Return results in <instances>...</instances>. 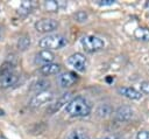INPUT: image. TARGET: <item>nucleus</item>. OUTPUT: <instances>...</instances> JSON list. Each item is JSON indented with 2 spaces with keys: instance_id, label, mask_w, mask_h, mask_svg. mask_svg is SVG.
Here are the masks:
<instances>
[{
  "instance_id": "1",
  "label": "nucleus",
  "mask_w": 149,
  "mask_h": 139,
  "mask_svg": "<svg viewBox=\"0 0 149 139\" xmlns=\"http://www.w3.org/2000/svg\"><path fill=\"white\" fill-rule=\"evenodd\" d=\"M92 106L83 96L73 97L65 106V112L71 117H86L91 113Z\"/></svg>"
},
{
  "instance_id": "2",
  "label": "nucleus",
  "mask_w": 149,
  "mask_h": 139,
  "mask_svg": "<svg viewBox=\"0 0 149 139\" xmlns=\"http://www.w3.org/2000/svg\"><path fill=\"white\" fill-rule=\"evenodd\" d=\"M38 44L44 50H58L68 44V39L62 34H48L40 40Z\"/></svg>"
},
{
  "instance_id": "3",
  "label": "nucleus",
  "mask_w": 149,
  "mask_h": 139,
  "mask_svg": "<svg viewBox=\"0 0 149 139\" xmlns=\"http://www.w3.org/2000/svg\"><path fill=\"white\" fill-rule=\"evenodd\" d=\"M80 44L83 47V49L86 53H97L101 49L105 48V42L102 39H100L99 36L95 35H85L80 39Z\"/></svg>"
},
{
  "instance_id": "4",
  "label": "nucleus",
  "mask_w": 149,
  "mask_h": 139,
  "mask_svg": "<svg viewBox=\"0 0 149 139\" xmlns=\"http://www.w3.org/2000/svg\"><path fill=\"white\" fill-rule=\"evenodd\" d=\"M66 63L69 67H71L72 69L79 72H84L87 68V60L85 55H83L81 53H74L70 55L66 60Z\"/></svg>"
},
{
  "instance_id": "5",
  "label": "nucleus",
  "mask_w": 149,
  "mask_h": 139,
  "mask_svg": "<svg viewBox=\"0 0 149 139\" xmlns=\"http://www.w3.org/2000/svg\"><path fill=\"white\" fill-rule=\"evenodd\" d=\"M35 29L38 33H51L54 30H56L59 26L58 21L55 19H50V18H43L40 19L35 22Z\"/></svg>"
},
{
  "instance_id": "6",
  "label": "nucleus",
  "mask_w": 149,
  "mask_h": 139,
  "mask_svg": "<svg viewBox=\"0 0 149 139\" xmlns=\"http://www.w3.org/2000/svg\"><path fill=\"white\" fill-rule=\"evenodd\" d=\"M54 98V92L45 90V91H41L37 92L29 102V106L30 107H40L42 105H45L48 103H50Z\"/></svg>"
},
{
  "instance_id": "7",
  "label": "nucleus",
  "mask_w": 149,
  "mask_h": 139,
  "mask_svg": "<svg viewBox=\"0 0 149 139\" xmlns=\"http://www.w3.org/2000/svg\"><path fill=\"white\" fill-rule=\"evenodd\" d=\"M133 116H134V110H133L130 106H127V105L118 107V109L114 111V114H113L114 119H115L116 121H120V123L130 120V119L133 118Z\"/></svg>"
},
{
  "instance_id": "8",
  "label": "nucleus",
  "mask_w": 149,
  "mask_h": 139,
  "mask_svg": "<svg viewBox=\"0 0 149 139\" xmlns=\"http://www.w3.org/2000/svg\"><path fill=\"white\" fill-rule=\"evenodd\" d=\"M78 79V76L76 72L73 71H65L58 75L57 77V82L62 88H69L72 86Z\"/></svg>"
},
{
  "instance_id": "9",
  "label": "nucleus",
  "mask_w": 149,
  "mask_h": 139,
  "mask_svg": "<svg viewBox=\"0 0 149 139\" xmlns=\"http://www.w3.org/2000/svg\"><path fill=\"white\" fill-rule=\"evenodd\" d=\"M118 92L121 96L128 99H132V100H139L142 97V93L139 90H136L135 88H130V86H120L118 88Z\"/></svg>"
},
{
  "instance_id": "10",
  "label": "nucleus",
  "mask_w": 149,
  "mask_h": 139,
  "mask_svg": "<svg viewBox=\"0 0 149 139\" xmlns=\"http://www.w3.org/2000/svg\"><path fill=\"white\" fill-rule=\"evenodd\" d=\"M55 60V54L50 50H44L42 49L41 51H38L35 55V63L36 64H48V63H52V61Z\"/></svg>"
},
{
  "instance_id": "11",
  "label": "nucleus",
  "mask_w": 149,
  "mask_h": 139,
  "mask_svg": "<svg viewBox=\"0 0 149 139\" xmlns=\"http://www.w3.org/2000/svg\"><path fill=\"white\" fill-rule=\"evenodd\" d=\"M71 93L70 92H66V93H63L54 104H50V106L48 107V112L49 113H55L56 111H58L63 105L66 106V104L71 100Z\"/></svg>"
},
{
  "instance_id": "12",
  "label": "nucleus",
  "mask_w": 149,
  "mask_h": 139,
  "mask_svg": "<svg viewBox=\"0 0 149 139\" xmlns=\"http://www.w3.org/2000/svg\"><path fill=\"white\" fill-rule=\"evenodd\" d=\"M19 79V76L15 71H12L9 74H6L3 76L0 77V85L2 88H9L12 85H14Z\"/></svg>"
},
{
  "instance_id": "13",
  "label": "nucleus",
  "mask_w": 149,
  "mask_h": 139,
  "mask_svg": "<svg viewBox=\"0 0 149 139\" xmlns=\"http://www.w3.org/2000/svg\"><path fill=\"white\" fill-rule=\"evenodd\" d=\"M61 71V65L57 63H48L44 64L40 68V72L44 76H50V75H56Z\"/></svg>"
},
{
  "instance_id": "14",
  "label": "nucleus",
  "mask_w": 149,
  "mask_h": 139,
  "mask_svg": "<svg viewBox=\"0 0 149 139\" xmlns=\"http://www.w3.org/2000/svg\"><path fill=\"white\" fill-rule=\"evenodd\" d=\"M64 139H90V135L84 128H73L66 133Z\"/></svg>"
},
{
  "instance_id": "15",
  "label": "nucleus",
  "mask_w": 149,
  "mask_h": 139,
  "mask_svg": "<svg viewBox=\"0 0 149 139\" xmlns=\"http://www.w3.org/2000/svg\"><path fill=\"white\" fill-rule=\"evenodd\" d=\"M44 6H45V8H47L49 12H58V9L65 7L66 4H65L64 1L49 0V1H45V2H44Z\"/></svg>"
},
{
  "instance_id": "16",
  "label": "nucleus",
  "mask_w": 149,
  "mask_h": 139,
  "mask_svg": "<svg viewBox=\"0 0 149 139\" xmlns=\"http://www.w3.org/2000/svg\"><path fill=\"white\" fill-rule=\"evenodd\" d=\"M134 37L140 41H149V28L139 27L134 30Z\"/></svg>"
},
{
  "instance_id": "17",
  "label": "nucleus",
  "mask_w": 149,
  "mask_h": 139,
  "mask_svg": "<svg viewBox=\"0 0 149 139\" xmlns=\"http://www.w3.org/2000/svg\"><path fill=\"white\" fill-rule=\"evenodd\" d=\"M50 86V82L48 79H44V78H41V79H37L33 86H31V90H35L37 92H41V91H45Z\"/></svg>"
},
{
  "instance_id": "18",
  "label": "nucleus",
  "mask_w": 149,
  "mask_h": 139,
  "mask_svg": "<svg viewBox=\"0 0 149 139\" xmlns=\"http://www.w3.org/2000/svg\"><path fill=\"white\" fill-rule=\"evenodd\" d=\"M112 111H113V110H112V106H111L109 104H100V105L97 107V114H98L99 117H107V116H109L111 113H113Z\"/></svg>"
},
{
  "instance_id": "19",
  "label": "nucleus",
  "mask_w": 149,
  "mask_h": 139,
  "mask_svg": "<svg viewBox=\"0 0 149 139\" xmlns=\"http://www.w3.org/2000/svg\"><path fill=\"white\" fill-rule=\"evenodd\" d=\"M31 8H33V2L24 0V1H22L20 4V7H19V11L17 12H19L20 15H27V14L30 13Z\"/></svg>"
},
{
  "instance_id": "20",
  "label": "nucleus",
  "mask_w": 149,
  "mask_h": 139,
  "mask_svg": "<svg viewBox=\"0 0 149 139\" xmlns=\"http://www.w3.org/2000/svg\"><path fill=\"white\" fill-rule=\"evenodd\" d=\"M30 46V37L27 35H22L17 40V48L20 50H26Z\"/></svg>"
},
{
  "instance_id": "21",
  "label": "nucleus",
  "mask_w": 149,
  "mask_h": 139,
  "mask_svg": "<svg viewBox=\"0 0 149 139\" xmlns=\"http://www.w3.org/2000/svg\"><path fill=\"white\" fill-rule=\"evenodd\" d=\"M14 71V64L10 63V62H5L1 67H0V77L6 75V74H9Z\"/></svg>"
},
{
  "instance_id": "22",
  "label": "nucleus",
  "mask_w": 149,
  "mask_h": 139,
  "mask_svg": "<svg viewBox=\"0 0 149 139\" xmlns=\"http://www.w3.org/2000/svg\"><path fill=\"white\" fill-rule=\"evenodd\" d=\"M73 18L77 22H85L87 20V13L84 11H78L77 13L73 14Z\"/></svg>"
},
{
  "instance_id": "23",
  "label": "nucleus",
  "mask_w": 149,
  "mask_h": 139,
  "mask_svg": "<svg viewBox=\"0 0 149 139\" xmlns=\"http://www.w3.org/2000/svg\"><path fill=\"white\" fill-rule=\"evenodd\" d=\"M140 92L141 93H144V95H149V81H144V82H141L140 85Z\"/></svg>"
},
{
  "instance_id": "24",
  "label": "nucleus",
  "mask_w": 149,
  "mask_h": 139,
  "mask_svg": "<svg viewBox=\"0 0 149 139\" xmlns=\"http://www.w3.org/2000/svg\"><path fill=\"white\" fill-rule=\"evenodd\" d=\"M136 139H149V131H140L136 134Z\"/></svg>"
},
{
  "instance_id": "25",
  "label": "nucleus",
  "mask_w": 149,
  "mask_h": 139,
  "mask_svg": "<svg viewBox=\"0 0 149 139\" xmlns=\"http://www.w3.org/2000/svg\"><path fill=\"white\" fill-rule=\"evenodd\" d=\"M97 139H125V138L119 134H111V135H105V137H100Z\"/></svg>"
},
{
  "instance_id": "26",
  "label": "nucleus",
  "mask_w": 149,
  "mask_h": 139,
  "mask_svg": "<svg viewBox=\"0 0 149 139\" xmlns=\"http://www.w3.org/2000/svg\"><path fill=\"white\" fill-rule=\"evenodd\" d=\"M114 2H115L114 0H99L97 4L100 6H109V5H113Z\"/></svg>"
},
{
  "instance_id": "27",
  "label": "nucleus",
  "mask_w": 149,
  "mask_h": 139,
  "mask_svg": "<svg viewBox=\"0 0 149 139\" xmlns=\"http://www.w3.org/2000/svg\"><path fill=\"white\" fill-rule=\"evenodd\" d=\"M2 39V28H1V26H0V40Z\"/></svg>"
}]
</instances>
